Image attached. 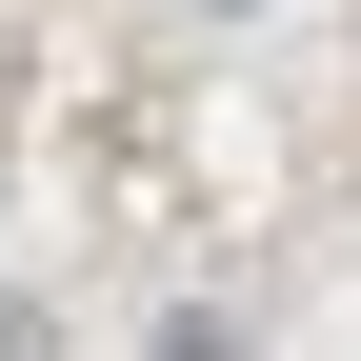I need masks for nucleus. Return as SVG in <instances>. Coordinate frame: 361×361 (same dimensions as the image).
Instances as JSON below:
<instances>
[{
	"label": "nucleus",
	"mask_w": 361,
	"mask_h": 361,
	"mask_svg": "<svg viewBox=\"0 0 361 361\" xmlns=\"http://www.w3.org/2000/svg\"><path fill=\"white\" fill-rule=\"evenodd\" d=\"M221 20H241V0H221Z\"/></svg>",
	"instance_id": "1"
}]
</instances>
